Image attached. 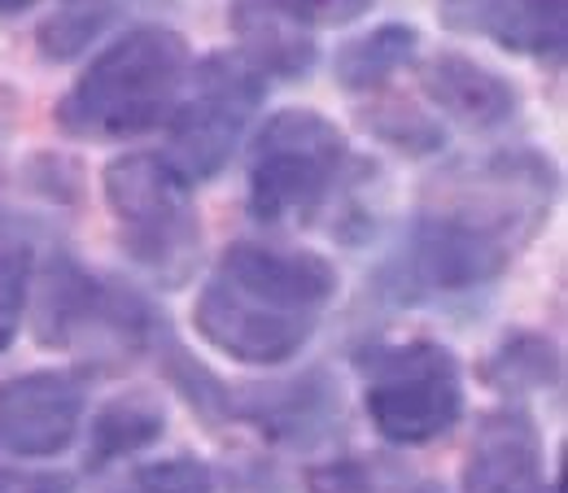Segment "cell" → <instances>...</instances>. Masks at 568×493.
<instances>
[{
    "mask_svg": "<svg viewBox=\"0 0 568 493\" xmlns=\"http://www.w3.org/2000/svg\"><path fill=\"white\" fill-rule=\"evenodd\" d=\"M551 166L534 153H503L450 175L412 227V271L433 292L498 280L551 210Z\"/></svg>",
    "mask_w": 568,
    "mask_h": 493,
    "instance_id": "cell-1",
    "label": "cell"
},
{
    "mask_svg": "<svg viewBox=\"0 0 568 493\" xmlns=\"http://www.w3.org/2000/svg\"><path fill=\"white\" fill-rule=\"evenodd\" d=\"M333 297L337 267L324 254L236 240L193 301V328L232 362L276 367L302 353Z\"/></svg>",
    "mask_w": 568,
    "mask_h": 493,
    "instance_id": "cell-2",
    "label": "cell"
},
{
    "mask_svg": "<svg viewBox=\"0 0 568 493\" xmlns=\"http://www.w3.org/2000/svg\"><path fill=\"white\" fill-rule=\"evenodd\" d=\"M193 49L171 27H136L110 40L58 101V127L79 141H136L171 123Z\"/></svg>",
    "mask_w": 568,
    "mask_h": 493,
    "instance_id": "cell-3",
    "label": "cell"
},
{
    "mask_svg": "<svg viewBox=\"0 0 568 493\" xmlns=\"http://www.w3.org/2000/svg\"><path fill=\"white\" fill-rule=\"evenodd\" d=\"M101 184L123 254L166 288L189 284L202 258V223L189 184H180L158 153L114 157Z\"/></svg>",
    "mask_w": 568,
    "mask_h": 493,
    "instance_id": "cell-4",
    "label": "cell"
},
{
    "mask_svg": "<svg viewBox=\"0 0 568 493\" xmlns=\"http://www.w3.org/2000/svg\"><path fill=\"white\" fill-rule=\"evenodd\" d=\"M346 136L320 110H276L250 153V210L263 223L320 210L346 166Z\"/></svg>",
    "mask_w": 568,
    "mask_h": 493,
    "instance_id": "cell-5",
    "label": "cell"
},
{
    "mask_svg": "<svg viewBox=\"0 0 568 493\" xmlns=\"http://www.w3.org/2000/svg\"><path fill=\"white\" fill-rule=\"evenodd\" d=\"M367 420L389 445H428L464 415L459 358L437 341L376 350L363 393Z\"/></svg>",
    "mask_w": 568,
    "mask_h": 493,
    "instance_id": "cell-6",
    "label": "cell"
},
{
    "mask_svg": "<svg viewBox=\"0 0 568 493\" xmlns=\"http://www.w3.org/2000/svg\"><path fill=\"white\" fill-rule=\"evenodd\" d=\"M193 92L180 96L175 114H171V144L162 153V162L175 171L180 184H206L214 179L236 144L245 136L267 79L254 74L236 53H211L193 66Z\"/></svg>",
    "mask_w": 568,
    "mask_h": 493,
    "instance_id": "cell-7",
    "label": "cell"
},
{
    "mask_svg": "<svg viewBox=\"0 0 568 493\" xmlns=\"http://www.w3.org/2000/svg\"><path fill=\"white\" fill-rule=\"evenodd\" d=\"M83 423V384L71 371H27L0 384V450L18 459L62 454Z\"/></svg>",
    "mask_w": 568,
    "mask_h": 493,
    "instance_id": "cell-8",
    "label": "cell"
},
{
    "mask_svg": "<svg viewBox=\"0 0 568 493\" xmlns=\"http://www.w3.org/2000/svg\"><path fill=\"white\" fill-rule=\"evenodd\" d=\"M437 18L442 27L481 35L516 58L556 62L565 53V0H437Z\"/></svg>",
    "mask_w": 568,
    "mask_h": 493,
    "instance_id": "cell-9",
    "label": "cell"
},
{
    "mask_svg": "<svg viewBox=\"0 0 568 493\" xmlns=\"http://www.w3.org/2000/svg\"><path fill=\"white\" fill-rule=\"evenodd\" d=\"M464 493H547L542 441L520 407L490 411L477 423L464 463Z\"/></svg>",
    "mask_w": 568,
    "mask_h": 493,
    "instance_id": "cell-10",
    "label": "cell"
},
{
    "mask_svg": "<svg viewBox=\"0 0 568 493\" xmlns=\"http://www.w3.org/2000/svg\"><path fill=\"white\" fill-rule=\"evenodd\" d=\"M420 88L425 96L455 123L473 132H490L516 119L520 92L498 71L481 66L468 53H437L420 66Z\"/></svg>",
    "mask_w": 568,
    "mask_h": 493,
    "instance_id": "cell-11",
    "label": "cell"
},
{
    "mask_svg": "<svg viewBox=\"0 0 568 493\" xmlns=\"http://www.w3.org/2000/svg\"><path fill=\"white\" fill-rule=\"evenodd\" d=\"M232 31L241 40V62L254 74L297 79L315 66V40L306 27L284 18L267 0H236L232 4Z\"/></svg>",
    "mask_w": 568,
    "mask_h": 493,
    "instance_id": "cell-12",
    "label": "cell"
},
{
    "mask_svg": "<svg viewBox=\"0 0 568 493\" xmlns=\"http://www.w3.org/2000/svg\"><path fill=\"white\" fill-rule=\"evenodd\" d=\"M166 432V411L153 393H123L114 402H105L92 420V436H88V468H105L123 454H136L144 445H153Z\"/></svg>",
    "mask_w": 568,
    "mask_h": 493,
    "instance_id": "cell-13",
    "label": "cell"
},
{
    "mask_svg": "<svg viewBox=\"0 0 568 493\" xmlns=\"http://www.w3.org/2000/svg\"><path fill=\"white\" fill-rule=\"evenodd\" d=\"M420 53V31L403 27V22H385L367 35H358L351 44L337 49L333 74L346 92H372L381 88L389 74H398L403 66H412Z\"/></svg>",
    "mask_w": 568,
    "mask_h": 493,
    "instance_id": "cell-14",
    "label": "cell"
},
{
    "mask_svg": "<svg viewBox=\"0 0 568 493\" xmlns=\"http://www.w3.org/2000/svg\"><path fill=\"white\" fill-rule=\"evenodd\" d=\"M149 0H58V9L40 22V53L49 62H74L88 53L123 13L141 9Z\"/></svg>",
    "mask_w": 568,
    "mask_h": 493,
    "instance_id": "cell-15",
    "label": "cell"
},
{
    "mask_svg": "<svg viewBox=\"0 0 568 493\" xmlns=\"http://www.w3.org/2000/svg\"><path fill=\"white\" fill-rule=\"evenodd\" d=\"M363 123H367V132H376L385 144L407 148V153H433V148L442 144V127H437L428 114L403 105V101L372 105V110L363 114Z\"/></svg>",
    "mask_w": 568,
    "mask_h": 493,
    "instance_id": "cell-16",
    "label": "cell"
},
{
    "mask_svg": "<svg viewBox=\"0 0 568 493\" xmlns=\"http://www.w3.org/2000/svg\"><path fill=\"white\" fill-rule=\"evenodd\" d=\"M128 493H214L211 468L197 459H162L132 476Z\"/></svg>",
    "mask_w": 568,
    "mask_h": 493,
    "instance_id": "cell-17",
    "label": "cell"
},
{
    "mask_svg": "<svg viewBox=\"0 0 568 493\" xmlns=\"http://www.w3.org/2000/svg\"><path fill=\"white\" fill-rule=\"evenodd\" d=\"M27 292H31V258L27 254H0V350H9V341L22 328Z\"/></svg>",
    "mask_w": 568,
    "mask_h": 493,
    "instance_id": "cell-18",
    "label": "cell"
},
{
    "mask_svg": "<svg viewBox=\"0 0 568 493\" xmlns=\"http://www.w3.org/2000/svg\"><path fill=\"white\" fill-rule=\"evenodd\" d=\"M272 9H281L284 18H293L297 27L315 31V27H346L363 18L376 0H267Z\"/></svg>",
    "mask_w": 568,
    "mask_h": 493,
    "instance_id": "cell-19",
    "label": "cell"
},
{
    "mask_svg": "<svg viewBox=\"0 0 568 493\" xmlns=\"http://www.w3.org/2000/svg\"><path fill=\"white\" fill-rule=\"evenodd\" d=\"M0 493H74L67 472H36V468H0Z\"/></svg>",
    "mask_w": 568,
    "mask_h": 493,
    "instance_id": "cell-20",
    "label": "cell"
},
{
    "mask_svg": "<svg viewBox=\"0 0 568 493\" xmlns=\"http://www.w3.org/2000/svg\"><path fill=\"white\" fill-rule=\"evenodd\" d=\"M36 0H0V13H22V9H31Z\"/></svg>",
    "mask_w": 568,
    "mask_h": 493,
    "instance_id": "cell-21",
    "label": "cell"
}]
</instances>
